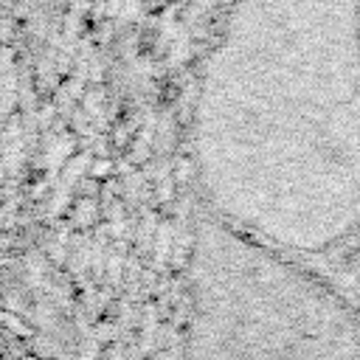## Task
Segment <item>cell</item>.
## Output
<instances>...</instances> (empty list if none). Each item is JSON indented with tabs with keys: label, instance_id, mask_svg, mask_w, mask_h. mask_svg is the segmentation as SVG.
Listing matches in <instances>:
<instances>
[{
	"label": "cell",
	"instance_id": "6da1fadb",
	"mask_svg": "<svg viewBox=\"0 0 360 360\" xmlns=\"http://www.w3.org/2000/svg\"><path fill=\"white\" fill-rule=\"evenodd\" d=\"M186 360H360L352 318L315 292L259 304L200 301Z\"/></svg>",
	"mask_w": 360,
	"mask_h": 360
}]
</instances>
